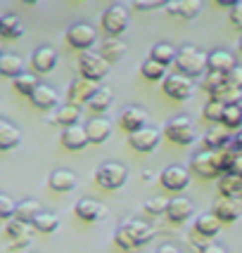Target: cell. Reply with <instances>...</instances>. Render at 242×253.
Listing matches in <instances>:
<instances>
[{
	"instance_id": "6da1fadb",
	"label": "cell",
	"mask_w": 242,
	"mask_h": 253,
	"mask_svg": "<svg viewBox=\"0 0 242 253\" xmlns=\"http://www.w3.org/2000/svg\"><path fill=\"white\" fill-rule=\"evenodd\" d=\"M157 230L152 225H147L143 220H126L119 225V230L114 234L117 246H121L126 253H135L140 246H145L147 242H152Z\"/></svg>"
},
{
	"instance_id": "7a4b0ae2",
	"label": "cell",
	"mask_w": 242,
	"mask_h": 253,
	"mask_svg": "<svg viewBox=\"0 0 242 253\" xmlns=\"http://www.w3.org/2000/svg\"><path fill=\"white\" fill-rule=\"evenodd\" d=\"M176 69L187 78H204L209 71V52H202L195 45H183L176 55Z\"/></svg>"
},
{
	"instance_id": "3957f363",
	"label": "cell",
	"mask_w": 242,
	"mask_h": 253,
	"mask_svg": "<svg viewBox=\"0 0 242 253\" xmlns=\"http://www.w3.org/2000/svg\"><path fill=\"white\" fill-rule=\"evenodd\" d=\"M126 180H128V170L114 161H107L95 170V182L102 189H121L126 185Z\"/></svg>"
},
{
	"instance_id": "277c9868",
	"label": "cell",
	"mask_w": 242,
	"mask_h": 253,
	"mask_svg": "<svg viewBox=\"0 0 242 253\" xmlns=\"http://www.w3.org/2000/svg\"><path fill=\"white\" fill-rule=\"evenodd\" d=\"M78 74L86 81L100 83L102 78L110 74V64L100 55H95V52H81V57H78Z\"/></svg>"
},
{
	"instance_id": "5b68a950",
	"label": "cell",
	"mask_w": 242,
	"mask_h": 253,
	"mask_svg": "<svg viewBox=\"0 0 242 253\" xmlns=\"http://www.w3.org/2000/svg\"><path fill=\"white\" fill-rule=\"evenodd\" d=\"M100 24H102V29H105V33L110 38H117V36H121L128 29V10L123 5H110L107 10L102 12Z\"/></svg>"
},
{
	"instance_id": "8992f818",
	"label": "cell",
	"mask_w": 242,
	"mask_h": 253,
	"mask_svg": "<svg viewBox=\"0 0 242 253\" xmlns=\"http://www.w3.org/2000/svg\"><path fill=\"white\" fill-rule=\"evenodd\" d=\"M164 135L171 140L174 144H181V147H187V144L195 142V132H192V123L185 116H176L166 123Z\"/></svg>"
},
{
	"instance_id": "52a82bcc",
	"label": "cell",
	"mask_w": 242,
	"mask_h": 253,
	"mask_svg": "<svg viewBox=\"0 0 242 253\" xmlns=\"http://www.w3.org/2000/svg\"><path fill=\"white\" fill-rule=\"evenodd\" d=\"M162 88H164V95L171 99H176V102H183L192 95V90H195V83H192V78L183 76V74H169L164 78V83H162Z\"/></svg>"
},
{
	"instance_id": "ba28073f",
	"label": "cell",
	"mask_w": 242,
	"mask_h": 253,
	"mask_svg": "<svg viewBox=\"0 0 242 253\" xmlns=\"http://www.w3.org/2000/svg\"><path fill=\"white\" fill-rule=\"evenodd\" d=\"M95 38H98V33L93 26L88 24H71L69 29H66V41L71 47H76L81 52H90V47L95 45Z\"/></svg>"
},
{
	"instance_id": "9c48e42d",
	"label": "cell",
	"mask_w": 242,
	"mask_h": 253,
	"mask_svg": "<svg viewBox=\"0 0 242 253\" xmlns=\"http://www.w3.org/2000/svg\"><path fill=\"white\" fill-rule=\"evenodd\" d=\"M192 170H195L199 177H207V180L226 175V173L221 170V164H219L216 152H202V154H197L195 159H192Z\"/></svg>"
},
{
	"instance_id": "30bf717a",
	"label": "cell",
	"mask_w": 242,
	"mask_h": 253,
	"mask_svg": "<svg viewBox=\"0 0 242 253\" xmlns=\"http://www.w3.org/2000/svg\"><path fill=\"white\" fill-rule=\"evenodd\" d=\"M98 83L93 81H86V78H76L71 85H69V104L74 107H81V104H90V99L98 95Z\"/></svg>"
},
{
	"instance_id": "8fae6325",
	"label": "cell",
	"mask_w": 242,
	"mask_h": 253,
	"mask_svg": "<svg viewBox=\"0 0 242 253\" xmlns=\"http://www.w3.org/2000/svg\"><path fill=\"white\" fill-rule=\"evenodd\" d=\"M159 137H162V132L157 130V128L145 126L143 130H138V132H133V135H128V144H131L135 152H140V154H150V152H154V149H157Z\"/></svg>"
},
{
	"instance_id": "7c38bea8",
	"label": "cell",
	"mask_w": 242,
	"mask_h": 253,
	"mask_svg": "<svg viewBox=\"0 0 242 253\" xmlns=\"http://www.w3.org/2000/svg\"><path fill=\"white\" fill-rule=\"evenodd\" d=\"M159 182L164 189H171V192H183L190 182V170L183 168V166H169L162 170L159 175Z\"/></svg>"
},
{
	"instance_id": "4fadbf2b",
	"label": "cell",
	"mask_w": 242,
	"mask_h": 253,
	"mask_svg": "<svg viewBox=\"0 0 242 253\" xmlns=\"http://www.w3.org/2000/svg\"><path fill=\"white\" fill-rule=\"evenodd\" d=\"M145 121H147V111H145L143 107H126V109L121 111V116H119V126L128 132V135L143 130Z\"/></svg>"
},
{
	"instance_id": "5bb4252c",
	"label": "cell",
	"mask_w": 242,
	"mask_h": 253,
	"mask_svg": "<svg viewBox=\"0 0 242 253\" xmlns=\"http://www.w3.org/2000/svg\"><path fill=\"white\" fill-rule=\"evenodd\" d=\"M90 144V137L86 132V126H71V128H64L62 130V147L69 149V152H81Z\"/></svg>"
},
{
	"instance_id": "9a60e30c",
	"label": "cell",
	"mask_w": 242,
	"mask_h": 253,
	"mask_svg": "<svg viewBox=\"0 0 242 253\" xmlns=\"http://www.w3.org/2000/svg\"><path fill=\"white\" fill-rule=\"evenodd\" d=\"M221 222H235L242 215V206L235 201V199L228 197H219L214 201V211H211Z\"/></svg>"
},
{
	"instance_id": "2e32d148",
	"label": "cell",
	"mask_w": 242,
	"mask_h": 253,
	"mask_svg": "<svg viewBox=\"0 0 242 253\" xmlns=\"http://www.w3.org/2000/svg\"><path fill=\"white\" fill-rule=\"evenodd\" d=\"M128 52V47L126 43L121 41V38H105L98 47V55L107 62V64H114V62H121L123 57Z\"/></svg>"
},
{
	"instance_id": "e0dca14e",
	"label": "cell",
	"mask_w": 242,
	"mask_h": 253,
	"mask_svg": "<svg viewBox=\"0 0 242 253\" xmlns=\"http://www.w3.org/2000/svg\"><path fill=\"white\" fill-rule=\"evenodd\" d=\"M171 17L178 19H195L199 12H202V0H174L164 7Z\"/></svg>"
},
{
	"instance_id": "ac0fdd59",
	"label": "cell",
	"mask_w": 242,
	"mask_h": 253,
	"mask_svg": "<svg viewBox=\"0 0 242 253\" xmlns=\"http://www.w3.org/2000/svg\"><path fill=\"white\" fill-rule=\"evenodd\" d=\"M204 152H221V149H226V147H231L233 140H231V132L226 126H216V128H211L207 135H204Z\"/></svg>"
},
{
	"instance_id": "d6986e66",
	"label": "cell",
	"mask_w": 242,
	"mask_h": 253,
	"mask_svg": "<svg viewBox=\"0 0 242 253\" xmlns=\"http://www.w3.org/2000/svg\"><path fill=\"white\" fill-rule=\"evenodd\" d=\"M31 66H33V71H38V74H50V71L57 66V52L53 47H48V45L33 50Z\"/></svg>"
},
{
	"instance_id": "ffe728a7",
	"label": "cell",
	"mask_w": 242,
	"mask_h": 253,
	"mask_svg": "<svg viewBox=\"0 0 242 253\" xmlns=\"http://www.w3.org/2000/svg\"><path fill=\"white\" fill-rule=\"evenodd\" d=\"M76 215L83 222H98L107 215V209L95 199H81L76 204Z\"/></svg>"
},
{
	"instance_id": "44dd1931",
	"label": "cell",
	"mask_w": 242,
	"mask_h": 253,
	"mask_svg": "<svg viewBox=\"0 0 242 253\" xmlns=\"http://www.w3.org/2000/svg\"><path fill=\"white\" fill-rule=\"evenodd\" d=\"M5 234L12 239V249H24V246H29V244H31V225L19 222L17 218L7 222Z\"/></svg>"
},
{
	"instance_id": "7402d4cb",
	"label": "cell",
	"mask_w": 242,
	"mask_h": 253,
	"mask_svg": "<svg viewBox=\"0 0 242 253\" xmlns=\"http://www.w3.org/2000/svg\"><path fill=\"white\" fill-rule=\"evenodd\" d=\"M192 213H195V206H192V201L185 197H176L169 201V211H166V215H169V220L171 222H185L192 218Z\"/></svg>"
},
{
	"instance_id": "603a6c76",
	"label": "cell",
	"mask_w": 242,
	"mask_h": 253,
	"mask_svg": "<svg viewBox=\"0 0 242 253\" xmlns=\"http://www.w3.org/2000/svg\"><path fill=\"white\" fill-rule=\"evenodd\" d=\"M86 132H88V137L93 144H102L110 140L112 123L107 121V119H102V116H93V119L86 123Z\"/></svg>"
},
{
	"instance_id": "cb8c5ba5",
	"label": "cell",
	"mask_w": 242,
	"mask_h": 253,
	"mask_svg": "<svg viewBox=\"0 0 242 253\" xmlns=\"http://www.w3.org/2000/svg\"><path fill=\"white\" fill-rule=\"evenodd\" d=\"M48 185H50V189H55L60 194H66V192H71L76 187V175L71 170H53L50 177H48Z\"/></svg>"
},
{
	"instance_id": "d4e9b609",
	"label": "cell",
	"mask_w": 242,
	"mask_h": 253,
	"mask_svg": "<svg viewBox=\"0 0 242 253\" xmlns=\"http://www.w3.org/2000/svg\"><path fill=\"white\" fill-rule=\"evenodd\" d=\"M221 225H223V222H221L214 213H199L197 218H195V232L202 234V237H207V239H211V237L219 234Z\"/></svg>"
},
{
	"instance_id": "484cf974",
	"label": "cell",
	"mask_w": 242,
	"mask_h": 253,
	"mask_svg": "<svg viewBox=\"0 0 242 253\" xmlns=\"http://www.w3.org/2000/svg\"><path fill=\"white\" fill-rule=\"evenodd\" d=\"M31 102L33 107H38V109H55L57 107V90L50 88V85H45V83H41L38 88H36V92L31 95Z\"/></svg>"
},
{
	"instance_id": "4316f807",
	"label": "cell",
	"mask_w": 242,
	"mask_h": 253,
	"mask_svg": "<svg viewBox=\"0 0 242 253\" xmlns=\"http://www.w3.org/2000/svg\"><path fill=\"white\" fill-rule=\"evenodd\" d=\"M235 57L228 50H214L209 52V71H219V74H231L235 69Z\"/></svg>"
},
{
	"instance_id": "83f0119b",
	"label": "cell",
	"mask_w": 242,
	"mask_h": 253,
	"mask_svg": "<svg viewBox=\"0 0 242 253\" xmlns=\"http://www.w3.org/2000/svg\"><path fill=\"white\" fill-rule=\"evenodd\" d=\"M22 142V132H19V128H14L10 121H0V149L2 152H10V149H14L17 144Z\"/></svg>"
},
{
	"instance_id": "f1b7e54d",
	"label": "cell",
	"mask_w": 242,
	"mask_h": 253,
	"mask_svg": "<svg viewBox=\"0 0 242 253\" xmlns=\"http://www.w3.org/2000/svg\"><path fill=\"white\" fill-rule=\"evenodd\" d=\"M0 74H2L5 78H12V81H17V78L24 74V62H22V57L10 55V52L0 55Z\"/></svg>"
},
{
	"instance_id": "f546056e",
	"label": "cell",
	"mask_w": 242,
	"mask_h": 253,
	"mask_svg": "<svg viewBox=\"0 0 242 253\" xmlns=\"http://www.w3.org/2000/svg\"><path fill=\"white\" fill-rule=\"evenodd\" d=\"M219 192L221 197L235 199L242 194V177L235 173H226L223 177H219Z\"/></svg>"
},
{
	"instance_id": "4dcf8cb0",
	"label": "cell",
	"mask_w": 242,
	"mask_h": 253,
	"mask_svg": "<svg viewBox=\"0 0 242 253\" xmlns=\"http://www.w3.org/2000/svg\"><path fill=\"white\" fill-rule=\"evenodd\" d=\"M214 102H221L223 107H233V104H240L242 102V90H238V88H233V85H221L219 90H214L209 95Z\"/></svg>"
},
{
	"instance_id": "1f68e13d",
	"label": "cell",
	"mask_w": 242,
	"mask_h": 253,
	"mask_svg": "<svg viewBox=\"0 0 242 253\" xmlns=\"http://www.w3.org/2000/svg\"><path fill=\"white\" fill-rule=\"evenodd\" d=\"M41 213H43V211H41V204H38V201H33V199H24V201L17 204V220L19 222L31 225Z\"/></svg>"
},
{
	"instance_id": "d6a6232c",
	"label": "cell",
	"mask_w": 242,
	"mask_h": 253,
	"mask_svg": "<svg viewBox=\"0 0 242 253\" xmlns=\"http://www.w3.org/2000/svg\"><path fill=\"white\" fill-rule=\"evenodd\" d=\"M22 33H24V26H22V22H19L14 14H5V17H0V36H2V38L14 41V38H19Z\"/></svg>"
},
{
	"instance_id": "836d02e7",
	"label": "cell",
	"mask_w": 242,
	"mask_h": 253,
	"mask_svg": "<svg viewBox=\"0 0 242 253\" xmlns=\"http://www.w3.org/2000/svg\"><path fill=\"white\" fill-rule=\"evenodd\" d=\"M176 55H178V50L174 47V45H169V43H159V45H154L152 47V52H150V59H154V62H159V64H176Z\"/></svg>"
},
{
	"instance_id": "e575fe53",
	"label": "cell",
	"mask_w": 242,
	"mask_h": 253,
	"mask_svg": "<svg viewBox=\"0 0 242 253\" xmlns=\"http://www.w3.org/2000/svg\"><path fill=\"white\" fill-rule=\"evenodd\" d=\"M140 74H143L147 81H152V83L154 81H162V83H164V78L169 76V74H166V66L159 64V62H154V59H150V57L140 64Z\"/></svg>"
},
{
	"instance_id": "d590c367",
	"label": "cell",
	"mask_w": 242,
	"mask_h": 253,
	"mask_svg": "<svg viewBox=\"0 0 242 253\" xmlns=\"http://www.w3.org/2000/svg\"><path fill=\"white\" fill-rule=\"evenodd\" d=\"M78 116H81L78 107H74V104H64V107L57 109L53 121L60 123V126H64V128H71V126H78Z\"/></svg>"
},
{
	"instance_id": "8d00e7d4",
	"label": "cell",
	"mask_w": 242,
	"mask_h": 253,
	"mask_svg": "<svg viewBox=\"0 0 242 253\" xmlns=\"http://www.w3.org/2000/svg\"><path fill=\"white\" fill-rule=\"evenodd\" d=\"M33 230H38L41 234H50V232H55L57 227H60V218H57L55 213H48V211H43L36 220L31 222Z\"/></svg>"
},
{
	"instance_id": "74e56055",
	"label": "cell",
	"mask_w": 242,
	"mask_h": 253,
	"mask_svg": "<svg viewBox=\"0 0 242 253\" xmlns=\"http://www.w3.org/2000/svg\"><path fill=\"white\" fill-rule=\"evenodd\" d=\"M112 97H114V95H112L110 88H100L98 95L90 99V104H88L90 111H93V114H102V111H107L110 109V104H112Z\"/></svg>"
},
{
	"instance_id": "f35d334b",
	"label": "cell",
	"mask_w": 242,
	"mask_h": 253,
	"mask_svg": "<svg viewBox=\"0 0 242 253\" xmlns=\"http://www.w3.org/2000/svg\"><path fill=\"white\" fill-rule=\"evenodd\" d=\"M12 83H14V88H17L19 95H26L29 99H31V95L36 92V88L41 85V83H38V78L31 76V74H22V76L17 78V81H12Z\"/></svg>"
},
{
	"instance_id": "ab89813d",
	"label": "cell",
	"mask_w": 242,
	"mask_h": 253,
	"mask_svg": "<svg viewBox=\"0 0 242 253\" xmlns=\"http://www.w3.org/2000/svg\"><path fill=\"white\" fill-rule=\"evenodd\" d=\"M223 114H226V107L221 102H214V99H209L202 109V116L209 123H223Z\"/></svg>"
},
{
	"instance_id": "60d3db41",
	"label": "cell",
	"mask_w": 242,
	"mask_h": 253,
	"mask_svg": "<svg viewBox=\"0 0 242 253\" xmlns=\"http://www.w3.org/2000/svg\"><path fill=\"white\" fill-rule=\"evenodd\" d=\"M228 130H235L242 126V107L240 104H233V107H226V114H223V123Z\"/></svg>"
},
{
	"instance_id": "b9f144b4",
	"label": "cell",
	"mask_w": 242,
	"mask_h": 253,
	"mask_svg": "<svg viewBox=\"0 0 242 253\" xmlns=\"http://www.w3.org/2000/svg\"><path fill=\"white\" fill-rule=\"evenodd\" d=\"M221 85H226V74H219V71H207V76L202 78V88L207 90V92H214V90H219Z\"/></svg>"
},
{
	"instance_id": "7bdbcfd3",
	"label": "cell",
	"mask_w": 242,
	"mask_h": 253,
	"mask_svg": "<svg viewBox=\"0 0 242 253\" xmlns=\"http://www.w3.org/2000/svg\"><path fill=\"white\" fill-rule=\"evenodd\" d=\"M145 213H150V215H162V213H166L169 211V201H166L164 197H154V199H147L143 204Z\"/></svg>"
},
{
	"instance_id": "ee69618b",
	"label": "cell",
	"mask_w": 242,
	"mask_h": 253,
	"mask_svg": "<svg viewBox=\"0 0 242 253\" xmlns=\"http://www.w3.org/2000/svg\"><path fill=\"white\" fill-rule=\"evenodd\" d=\"M216 156H219L221 170H223V173H231V170H233V164H235V159H238V152H235L233 147H226V149L216 152Z\"/></svg>"
},
{
	"instance_id": "f6af8a7d",
	"label": "cell",
	"mask_w": 242,
	"mask_h": 253,
	"mask_svg": "<svg viewBox=\"0 0 242 253\" xmlns=\"http://www.w3.org/2000/svg\"><path fill=\"white\" fill-rule=\"evenodd\" d=\"M0 215H2L5 220L17 218V204H14L7 194H2V197H0Z\"/></svg>"
},
{
	"instance_id": "bcb514c9",
	"label": "cell",
	"mask_w": 242,
	"mask_h": 253,
	"mask_svg": "<svg viewBox=\"0 0 242 253\" xmlns=\"http://www.w3.org/2000/svg\"><path fill=\"white\" fill-rule=\"evenodd\" d=\"M169 2L166 0H147V2H143V0H135L131 7L138 12H150V10H159V7H166Z\"/></svg>"
},
{
	"instance_id": "7dc6e473",
	"label": "cell",
	"mask_w": 242,
	"mask_h": 253,
	"mask_svg": "<svg viewBox=\"0 0 242 253\" xmlns=\"http://www.w3.org/2000/svg\"><path fill=\"white\" fill-rule=\"evenodd\" d=\"M228 22H231L233 29H238V31H242V0L240 2H235L231 7V14H228Z\"/></svg>"
},
{
	"instance_id": "c3c4849f",
	"label": "cell",
	"mask_w": 242,
	"mask_h": 253,
	"mask_svg": "<svg viewBox=\"0 0 242 253\" xmlns=\"http://www.w3.org/2000/svg\"><path fill=\"white\" fill-rule=\"evenodd\" d=\"M226 83L233 85V88L242 90V66H235L231 74H226Z\"/></svg>"
},
{
	"instance_id": "681fc988",
	"label": "cell",
	"mask_w": 242,
	"mask_h": 253,
	"mask_svg": "<svg viewBox=\"0 0 242 253\" xmlns=\"http://www.w3.org/2000/svg\"><path fill=\"white\" fill-rule=\"evenodd\" d=\"M199 253H226V249H221L219 244H211V242H207L202 249H199Z\"/></svg>"
},
{
	"instance_id": "f907efd6",
	"label": "cell",
	"mask_w": 242,
	"mask_h": 253,
	"mask_svg": "<svg viewBox=\"0 0 242 253\" xmlns=\"http://www.w3.org/2000/svg\"><path fill=\"white\" fill-rule=\"evenodd\" d=\"M231 147L235 149V152H238V154H242V130L238 132L235 137H233V144H231Z\"/></svg>"
},
{
	"instance_id": "816d5d0a",
	"label": "cell",
	"mask_w": 242,
	"mask_h": 253,
	"mask_svg": "<svg viewBox=\"0 0 242 253\" xmlns=\"http://www.w3.org/2000/svg\"><path fill=\"white\" fill-rule=\"evenodd\" d=\"M231 173H235V175L242 177V154H238V159H235V164H233V170Z\"/></svg>"
},
{
	"instance_id": "f5cc1de1",
	"label": "cell",
	"mask_w": 242,
	"mask_h": 253,
	"mask_svg": "<svg viewBox=\"0 0 242 253\" xmlns=\"http://www.w3.org/2000/svg\"><path fill=\"white\" fill-rule=\"evenodd\" d=\"M154 253H181V251H178L176 246H171V244H164V246H159Z\"/></svg>"
},
{
	"instance_id": "db71d44e",
	"label": "cell",
	"mask_w": 242,
	"mask_h": 253,
	"mask_svg": "<svg viewBox=\"0 0 242 253\" xmlns=\"http://www.w3.org/2000/svg\"><path fill=\"white\" fill-rule=\"evenodd\" d=\"M240 52H242V38H240Z\"/></svg>"
}]
</instances>
